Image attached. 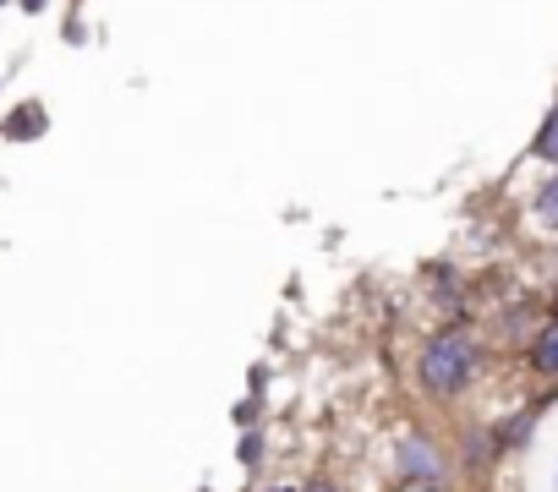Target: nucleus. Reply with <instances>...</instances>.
Returning a JSON list of instances; mask_svg holds the SVG:
<instances>
[{"label":"nucleus","mask_w":558,"mask_h":492,"mask_svg":"<svg viewBox=\"0 0 558 492\" xmlns=\"http://www.w3.org/2000/svg\"><path fill=\"white\" fill-rule=\"evenodd\" d=\"M471 378H476V340H471L465 329H444V334H433V340L422 345V356H416V383H422L427 394L454 399Z\"/></svg>","instance_id":"nucleus-1"},{"label":"nucleus","mask_w":558,"mask_h":492,"mask_svg":"<svg viewBox=\"0 0 558 492\" xmlns=\"http://www.w3.org/2000/svg\"><path fill=\"white\" fill-rule=\"evenodd\" d=\"M395 459H400V470H405V476H422V481H438V476H444L438 448H427L422 438H405V443L395 448Z\"/></svg>","instance_id":"nucleus-2"},{"label":"nucleus","mask_w":558,"mask_h":492,"mask_svg":"<svg viewBox=\"0 0 558 492\" xmlns=\"http://www.w3.org/2000/svg\"><path fill=\"white\" fill-rule=\"evenodd\" d=\"M531 367L547 372V378H558V323H547V329L531 340Z\"/></svg>","instance_id":"nucleus-3"},{"label":"nucleus","mask_w":558,"mask_h":492,"mask_svg":"<svg viewBox=\"0 0 558 492\" xmlns=\"http://www.w3.org/2000/svg\"><path fill=\"white\" fill-rule=\"evenodd\" d=\"M531 153H536V159H547V164H558V104L547 110V121H542V132H536Z\"/></svg>","instance_id":"nucleus-4"},{"label":"nucleus","mask_w":558,"mask_h":492,"mask_svg":"<svg viewBox=\"0 0 558 492\" xmlns=\"http://www.w3.org/2000/svg\"><path fill=\"white\" fill-rule=\"evenodd\" d=\"M39 132H45V104H23L7 126V137H39Z\"/></svg>","instance_id":"nucleus-5"},{"label":"nucleus","mask_w":558,"mask_h":492,"mask_svg":"<svg viewBox=\"0 0 558 492\" xmlns=\"http://www.w3.org/2000/svg\"><path fill=\"white\" fill-rule=\"evenodd\" d=\"M536 219H542L547 230H558V175H553V181L536 192Z\"/></svg>","instance_id":"nucleus-6"},{"label":"nucleus","mask_w":558,"mask_h":492,"mask_svg":"<svg viewBox=\"0 0 558 492\" xmlns=\"http://www.w3.org/2000/svg\"><path fill=\"white\" fill-rule=\"evenodd\" d=\"M395 492H444V487H438V481H422V476H405Z\"/></svg>","instance_id":"nucleus-7"},{"label":"nucleus","mask_w":558,"mask_h":492,"mask_svg":"<svg viewBox=\"0 0 558 492\" xmlns=\"http://www.w3.org/2000/svg\"><path fill=\"white\" fill-rule=\"evenodd\" d=\"M302 492H340V487H329V481H307Z\"/></svg>","instance_id":"nucleus-8"}]
</instances>
